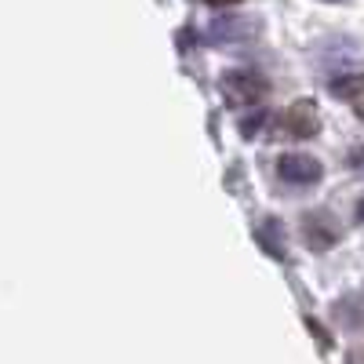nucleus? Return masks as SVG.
<instances>
[{
    "mask_svg": "<svg viewBox=\"0 0 364 364\" xmlns=\"http://www.w3.org/2000/svg\"><path fill=\"white\" fill-rule=\"evenodd\" d=\"M208 37L219 44H248L259 37V26H255V18H245V15H223L211 22Z\"/></svg>",
    "mask_w": 364,
    "mask_h": 364,
    "instance_id": "nucleus-1",
    "label": "nucleus"
},
{
    "mask_svg": "<svg viewBox=\"0 0 364 364\" xmlns=\"http://www.w3.org/2000/svg\"><path fill=\"white\" fill-rule=\"evenodd\" d=\"M350 164H353L357 171H364V146H357L353 154H350Z\"/></svg>",
    "mask_w": 364,
    "mask_h": 364,
    "instance_id": "nucleus-9",
    "label": "nucleus"
},
{
    "mask_svg": "<svg viewBox=\"0 0 364 364\" xmlns=\"http://www.w3.org/2000/svg\"><path fill=\"white\" fill-rule=\"evenodd\" d=\"M357 117H360V120H364V102H357Z\"/></svg>",
    "mask_w": 364,
    "mask_h": 364,
    "instance_id": "nucleus-12",
    "label": "nucleus"
},
{
    "mask_svg": "<svg viewBox=\"0 0 364 364\" xmlns=\"http://www.w3.org/2000/svg\"><path fill=\"white\" fill-rule=\"evenodd\" d=\"M306 328H310V331H314V336H317V343H321L324 350L331 346V339H328V331H324V328H321V324H317L314 317H306Z\"/></svg>",
    "mask_w": 364,
    "mask_h": 364,
    "instance_id": "nucleus-8",
    "label": "nucleus"
},
{
    "mask_svg": "<svg viewBox=\"0 0 364 364\" xmlns=\"http://www.w3.org/2000/svg\"><path fill=\"white\" fill-rule=\"evenodd\" d=\"M353 219H357V223H364V197H360V200H357V208H353Z\"/></svg>",
    "mask_w": 364,
    "mask_h": 364,
    "instance_id": "nucleus-10",
    "label": "nucleus"
},
{
    "mask_svg": "<svg viewBox=\"0 0 364 364\" xmlns=\"http://www.w3.org/2000/svg\"><path fill=\"white\" fill-rule=\"evenodd\" d=\"M269 124V113L259 106L255 113H248V117H240V135H245V139H259V132Z\"/></svg>",
    "mask_w": 364,
    "mask_h": 364,
    "instance_id": "nucleus-7",
    "label": "nucleus"
},
{
    "mask_svg": "<svg viewBox=\"0 0 364 364\" xmlns=\"http://www.w3.org/2000/svg\"><path fill=\"white\" fill-rule=\"evenodd\" d=\"M277 175L291 186H314V182H321V161L310 154H284L277 161Z\"/></svg>",
    "mask_w": 364,
    "mask_h": 364,
    "instance_id": "nucleus-2",
    "label": "nucleus"
},
{
    "mask_svg": "<svg viewBox=\"0 0 364 364\" xmlns=\"http://www.w3.org/2000/svg\"><path fill=\"white\" fill-rule=\"evenodd\" d=\"M336 99H360L364 95V73H346V77H336L328 84Z\"/></svg>",
    "mask_w": 364,
    "mask_h": 364,
    "instance_id": "nucleus-6",
    "label": "nucleus"
},
{
    "mask_svg": "<svg viewBox=\"0 0 364 364\" xmlns=\"http://www.w3.org/2000/svg\"><path fill=\"white\" fill-rule=\"evenodd\" d=\"M204 4H215V8H226V4H237V0H204Z\"/></svg>",
    "mask_w": 364,
    "mask_h": 364,
    "instance_id": "nucleus-11",
    "label": "nucleus"
},
{
    "mask_svg": "<svg viewBox=\"0 0 364 364\" xmlns=\"http://www.w3.org/2000/svg\"><path fill=\"white\" fill-rule=\"evenodd\" d=\"M223 91H226V99H230V102L248 106V102H259V99L266 95L269 84H266L259 73H245V70H237V73H226Z\"/></svg>",
    "mask_w": 364,
    "mask_h": 364,
    "instance_id": "nucleus-3",
    "label": "nucleus"
},
{
    "mask_svg": "<svg viewBox=\"0 0 364 364\" xmlns=\"http://www.w3.org/2000/svg\"><path fill=\"white\" fill-rule=\"evenodd\" d=\"M302 237H306V245H310V252H328L331 245L339 240V230H331V226H324L317 215H306L302 219Z\"/></svg>",
    "mask_w": 364,
    "mask_h": 364,
    "instance_id": "nucleus-5",
    "label": "nucleus"
},
{
    "mask_svg": "<svg viewBox=\"0 0 364 364\" xmlns=\"http://www.w3.org/2000/svg\"><path fill=\"white\" fill-rule=\"evenodd\" d=\"M281 128H284V135H291V139H314V135H317V109H314V102H310V99L291 102V109H288L284 120H281Z\"/></svg>",
    "mask_w": 364,
    "mask_h": 364,
    "instance_id": "nucleus-4",
    "label": "nucleus"
}]
</instances>
